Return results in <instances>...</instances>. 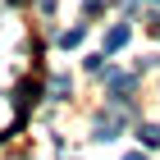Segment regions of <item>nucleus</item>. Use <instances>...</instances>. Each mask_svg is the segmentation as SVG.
I'll list each match as a JSON object with an SVG mask.
<instances>
[{"instance_id": "f257e3e1", "label": "nucleus", "mask_w": 160, "mask_h": 160, "mask_svg": "<svg viewBox=\"0 0 160 160\" xmlns=\"http://www.w3.org/2000/svg\"><path fill=\"white\" fill-rule=\"evenodd\" d=\"M123 123H128V110H123V105H114V110L96 114V137H101V142H110V137L119 133Z\"/></svg>"}, {"instance_id": "f03ea898", "label": "nucleus", "mask_w": 160, "mask_h": 160, "mask_svg": "<svg viewBox=\"0 0 160 160\" xmlns=\"http://www.w3.org/2000/svg\"><path fill=\"white\" fill-rule=\"evenodd\" d=\"M123 41H128V23H119V28H110V32H105V50H119Z\"/></svg>"}, {"instance_id": "7ed1b4c3", "label": "nucleus", "mask_w": 160, "mask_h": 160, "mask_svg": "<svg viewBox=\"0 0 160 160\" xmlns=\"http://www.w3.org/2000/svg\"><path fill=\"white\" fill-rule=\"evenodd\" d=\"M82 37H87V23H78V28H69V32H64V37H60V46L69 50V46H78V41H82Z\"/></svg>"}, {"instance_id": "20e7f679", "label": "nucleus", "mask_w": 160, "mask_h": 160, "mask_svg": "<svg viewBox=\"0 0 160 160\" xmlns=\"http://www.w3.org/2000/svg\"><path fill=\"white\" fill-rule=\"evenodd\" d=\"M137 133H142V142H147V147H160V128H156V123H142Z\"/></svg>"}, {"instance_id": "39448f33", "label": "nucleus", "mask_w": 160, "mask_h": 160, "mask_svg": "<svg viewBox=\"0 0 160 160\" xmlns=\"http://www.w3.org/2000/svg\"><path fill=\"white\" fill-rule=\"evenodd\" d=\"M50 92H55V96H64V92H69V78L55 73V78H50Z\"/></svg>"}, {"instance_id": "423d86ee", "label": "nucleus", "mask_w": 160, "mask_h": 160, "mask_svg": "<svg viewBox=\"0 0 160 160\" xmlns=\"http://www.w3.org/2000/svg\"><path fill=\"white\" fill-rule=\"evenodd\" d=\"M123 160H147V156H137V151H133V156H123Z\"/></svg>"}, {"instance_id": "0eeeda50", "label": "nucleus", "mask_w": 160, "mask_h": 160, "mask_svg": "<svg viewBox=\"0 0 160 160\" xmlns=\"http://www.w3.org/2000/svg\"><path fill=\"white\" fill-rule=\"evenodd\" d=\"M151 5H160V0H151Z\"/></svg>"}]
</instances>
